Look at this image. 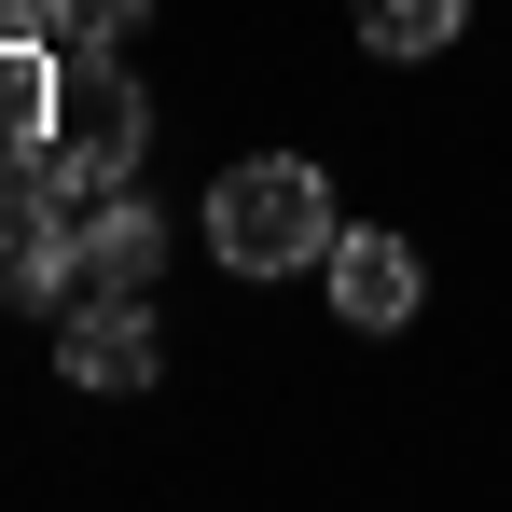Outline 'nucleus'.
Segmentation results:
<instances>
[{"instance_id":"nucleus-8","label":"nucleus","mask_w":512,"mask_h":512,"mask_svg":"<svg viewBox=\"0 0 512 512\" xmlns=\"http://www.w3.org/2000/svg\"><path fill=\"white\" fill-rule=\"evenodd\" d=\"M153 28V0H56V56H125Z\"/></svg>"},{"instance_id":"nucleus-3","label":"nucleus","mask_w":512,"mask_h":512,"mask_svg":"<svg viewBox=\"0 0 512 512\" xmlns=\"http://www.w3.org/2000/svg\"><path fill=\"white\" fill-rule=\"evenodd\" d=\"M84 291V263H70V194L42 180V153H14L0 167V305H70Z\"/></svg>"},{"instance_id":"nucleus-4","label":"nucleus","mask_w":512,"mask_h":512,"mask_svg":"<svg viewBox=\"0 0 512 512\" xmlns=\"http://www.w3.org/2000/svg\"><path fill=\"white\" fill-rule=\"evenodd\" d=\"M56 374H70V388H153V374H167L153 291H70V305H56Z\"/></svg>"},{"instance_id":"nucleus-7","label":"nucleus","mask_w":512,"mask_h":512,"mask_svg":"<svg viewBox=\"0 0 512 512\" xmlns=\"http://www.w3.org/2000/svg\"><path fill=\"white\" fill-rule=\"evenodd\" d=\"M346 28H360L374 56H443V42L471 28V0H346Z\"/></svg>"},{"instance_id":"nucleus-6","label":"nucleus","mask_w":512,"mask_h":512,"mask_svg":"<svg viewBox=\"0 0 512 512\" xmlns=\"http://www.w3.org/2000/svg\"><path fill=\"white\" fill-rule=\"evenodd\" d=\"M70 263H84V291H153V277H167V222L111 180L97 208H70Z\"/></svg>"},{"instance_id":"nucleus-9","label":"nucleus","mask_w":512,"mask_h":512,"mask_svg":"<svg viewBox=\"0 0 512 512\" xmlns=\"http://www.w3.org/2000/svg\"><path fill=\"white\" fill-rule=\"evenodd\" d=\"M0 42H56V0H0Z\"/></svg>"},{"instance_id":"nucleus-2","label":"nucleus","mask_w":512,"mask_h":512,"mask_svg":"<svg viewBox=\"0 0 512 512\" xmlns=\"http://www.w3.org/2000/svg\"><path fill=\"white\" fill-rule=\"evenodd\" d=\"M153 153V97L125 84V56H56V125H42V180L97 208L111 180Z\"/></svg>"},{"instance_id":"nucleus-5","label":"nucleus","mask_w":512,"mask_h":512,"mask_svg":"<svg viewBox=\"0 0 512 512\" xmlns=\"http://www.w3.org/2000/svg\"><path fill=\"white\" fill-rule=\"evenodd\" d=\"M319 277H333V319H346V333H402V319L429 305V277H416V236H388V222H346Z\"/></svg>"},{"instance_id":"nucleus-1","label":"nucleus","mask_w":512,"mask_h":512,"mask_svg":"<svg viewBox=\"0 0 512 512\" xmlns=\"http://www.w3.org/2000/svg\"><path fill=\"white\" fill-rule=\"evenodd\" d=\"M333 180L305 167V153H250V167L208 180V263L222 277H305V263H333Z\"/></svg>"}]
</instances>
